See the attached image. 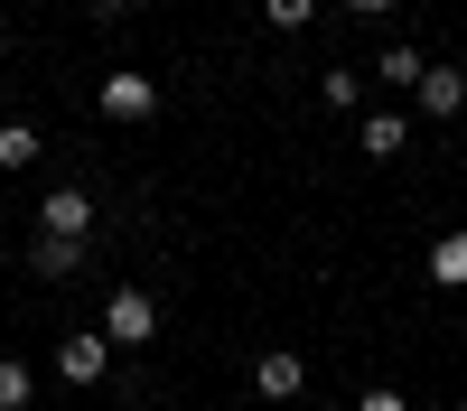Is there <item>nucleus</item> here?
I'll list each match as a JSON object with an SVG mask.
<instances>
[{
	"mask_svg": "<svg viewBox=\"0 0 467 411\" xmlns=\"http://www.w3.org/2000/svg\"><path fill=\"white\" fill-rule=\"evenodd\" d=\"M85 252H94V243H66V234H37V243H28V272H37V281H75V272H85Z\"/></svg>",
	"mask_w": 467,
	"mask_h": 411,
	"instance_id": "9",
	"label": "nucleus"
},
{
	"mask_svg": "<svg viewBox=\"0 0 467 411\" xmlns=\"http://www.w3.org/2000/svg\"><path fill=\"white\" fill-rule=\"evenodd\" d=\"M346 10H356V19H393V0H346Z\"/></svg>",
	"mask_w": 467,
	"mask_h": 411,
	"instance_id": "17",
	"label": "nucleus"
},
{
	"mask_svg": "<svg viewBox=\"0 0 467 411\" xmlns=\"http://www.w3.org/2000/svg\"><path fill=\"white\" fill-rule=\"evenodd\" d=\"M85 10H94V19L112 28V19H131V0H85Z\"/></svg>",
	"mask_w": 467,
	"mask_h": 411,
	"instance_id": "16",
	"label": "nucleus"
},
{
	"mask_svg": "<svg viewBox=\"0 0 467 411\" xmlns=\"http://www.w3.org/2000/svg\"><path fill=\"white\" fill-rule=\"evenodd\" d=\"M262 19H271V28H308V19H318V0H262Z\"/></svg>",
	"mask_w": 467,
	"mask_h": 411,
	"instance_id": "13",
	"label": "nucleus"
},
{
	"mask_svg": "<svg viewBox=\"0 0 467 411\" xmlns=\"http://www.w3.org/2000/svg\"><path fill=\"white\" fill-rule=\"evenodd\" d=\"M411 112H420V122H458V112H467V75L458 66H431L420 94H411Z\"/></svg>",
	"mask_w": 467,
	"mask_h": 411,
	"instance_id": "5",
	"label": "nucleus"
},
{
	"mask_svg": "<svg viewBox=\"0 0 467 411\" xmlns=\"http://www.w3.org/2000/svg\"><path fill=\"white\" fill-rule=\"evenodd\" d=\"M374 75H383V94H420V75H431V57H420L411 37H383V57H374Z\"/></svg>",
	"mask_w": 467,
	"mask_h": 411,
	"instance_id": "6",
	"label": "nucleus"
},
{
	"mask_svg": "<svg viewBox=\"0 0 467 411\" xmlns=\"http://www.w3.org/2000/svg\"><path fill=\"white\" fill-rule=\"evenodd\" d=\"M0 122H19V112H10V94H0Z\"/></svg>",
	"mask_w": 467,
	"mask_h": 411,
	"instance_id": "19",
	"label": "nucleus"
},
{
	"mask_svg": "<svg viewBox=\"0 0 467 411\" xmlns=\"http://www.w3.org/2000/svg\"><path fill=\"white\" fill-rule=\"evenodd\" d=\"M356 140H365V159H402V149H411V112H402V103H393V112H365Z\"/></svg>",
	"mask_w": 467,
	"mask_h": 411,
	"instance_id": "8",
	"label": "nucleus"
},
{
	"mask_svg": "<svg viewBox=\"0 0 467 411\" xmlns=\"http://www.w3.org/2000/svg\"><path fill=\"white\" fill-rule=\"evenodd\" d=\"M318 103H327V112H346V103H356V75H346V66H337V75H318Z\"/></svg>",
	"mask_w": 467,
	"mask_h": 411,
	"instance_id": "14",
	"label": "nucleus"
},
{
	"mask_svg": "<svg viewBox=\"0 0 467 411\" xmlns=\"http://www.w3.org/2000/svg\"><path fill=\"white\" fill-rule=\"evenodd\" d=\"M94 112H103V122H150V112H160V85H150L140 66H112L94 85Z\"/></svg>",
	"mask_w": 467,
	"mask_h": 411,
	"instance_id": "2",
	"label": "nucleus"
},
{
	"mask_svg": "<svg viewBox=\"0 0 467 411\" xmlns=\"http://www.w3.org/2000/svg\"><path fill=\"white\" fill-rule=\"evenodd\" d=\"M299 384H308V365H299L290 346H271V355L253 365V393H262V402H299Z\"/></svg>",
	"mask_w": 467,
	"mask_h": 411,
	"instance_id": "7",
	"label": "nucleus"
},
{
	"mask_svg": "<svg viewBox=\"0 0 467 411\" xmlns=\"http://www.w3.org/2000/svg\"><path fill=\"white\" fill-rule=\"evenodd\" d=\"M420 272H431L440 290H467V224H458V234H440V243H431V262H420Z\"/></svg>",
	"mask_w": 467,
	"mask_h": 411,
	"instance_id": "10",
	"label": "nucleus"
},
{
	"mask_svg": "<svg viewBox=\"0 0 467 411\" xmlns=\"http://www.w3.org/2000/svg\"><path fill=\"white\" fill-rule=\"evenodd\" d=\"M356 411H411V402H402L393 384H374V393H356Z\"/></svg>",
	"mask_w": 467,
	"mask_h": 411,
	"instance_id": "15",
	"label": "nucleus"
},
{
	"mask_svg": "<svg viewBox=\"0 0 467 411\" xmlns=\"http://www.w3.org/2000/svg\"><path fill=\"white\" fill-rule=\"evenodd\" d=\"M37 234L94 243V187H47V197H37Z\"/></svg>",
	"mask_w": 467,
	"mask_h": 411,
	"instance_id": "3",
	"label": "nucleus"
},
{
	"mask_svg": "<svg viewBox=\"0 0 467 411\" xmlns=\"http://www.w3.org/2000/svg\"><path fill=\"white\" fill-rule=\"evenodd\" d=\"M103 336H112V346H150V336H160V299H150L140 281H122L103 299Z\"/></svg>",
	"mask_w": 467,
	"mask_h": 411,
	"instance_id": "1",
	"label": "nucleus"
},
{
	"mask_svg": "<svg viewBox=\"0 0 467 411\" xmlns=\"http://www.w3.org/2000/svg\"><path fill=\"white\" fill-rule=\"evenodd\" d=\"M112 355H122V346H112L103 327H75L66 346H57V374H66V384H85V393H94L103 374H112Z\"/></svg>",
	"mask_w": 467,
	"mask_h": 411,
	"instance_id": "4",
	"label": "nucleus"
},
{
	"mask_svg": "<svg viewBox=\"0 0 467 411\" xmlns=\"http://www.w3.org/2000/svg\"><path fill=\"white\" fill-rule=\"evenodd\" d=\"M37 122H0V169H37Z\"/></svg>",
	"mask_w": 467,
	"mask_h": 411,
	"instance_id": "11",
	"label": "nucleus"
},
{
	"mask_svg": "<svg viewBox=\"0 0 467 411\" xmlns=\"http://www.w3.org/2000/svg\"><path fill=\"white\" fill-rule=\"evenodd\" d=\"M28 402H37V374L19 355H0V411H28Z\"/></svg>",
	"mask_w": 467,
	"mask_h": 411,
	"instance_id": "12",
	"label": "nucleus"
},
{
	"mask_svg": "<svg viewBox=\"0 0 467 411\" xmlns=\"http://www.w3.org/2000/svg\"><path fill=\"white\" fill-rule=\"evenodd\" d=\"M0 57H10V19H0Z\"/></svg>",
	"mask_w": 467,
	"mask_h": 411,
	"instance_id": "18",
	"label": "nucleus"
}]
</instances>
